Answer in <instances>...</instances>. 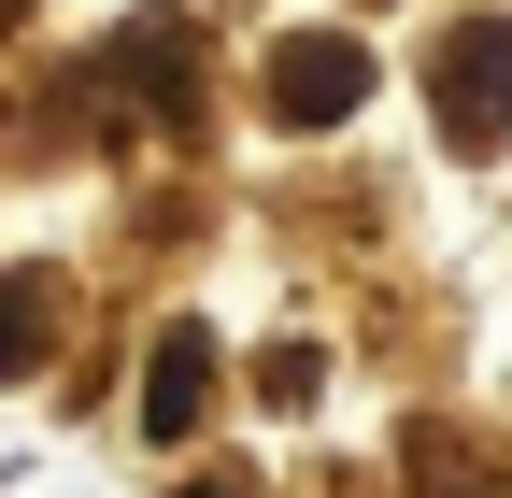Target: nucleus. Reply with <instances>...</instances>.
Here are the masks:
<instances>
[{
	"label": "nucleus",
	"mask_w": 512,
	"mask_h": 498,
	"mask_svg": "<svg viewBox=\"0 0 512 498\" xmlns=\"http://www.w3.org/2000/svg\"><path fill=\"white\" fill-rule=\"evenodd\" d=\"M356 100H370V43H342V29H299V43L271 57V114H285V129H342Z\"/></svg>",
	"instance_id": "1"
},
{
	"label": "nucleus",
	"mask_w": 512,
	"mask_h": 498,
	"mask_svg": "<svg viewBox=\"0 0 512 498\" xmlns=\"http://www.w3.org/2000/svg\"><path fill=\"white\" fill-rule=\"evenodd\" d=\"M498 86H512V15H470L456 43H441V100H456V143L470 157L498 143Z\"/></svg>",
	"instance_id": "2"
},
{
	"label": "nucleus",
	"mask_w": 512,
	"mask_h": 498,
	"mask_svg": "<svg viewBox=\"0 0 512 498\" xmlns=\"http://www.w3.org/2000/svg\"><path fill=\"white\" fill-rule=\"evenodd\" d=\"M200 413H214V342L185 328V342H157V370H143V427H157V442H185Z\"/></svg>",
	"instance_id": "3"
},
{
	"label": "nucleus",
	"mask_w": 512,
	"mask_h": 498,
	"mask_svg": "<svg viewBox=\"0 0 512 498\" xmlns=\"http://www.w3.org/2000/svg\"><path fill=\"white\" fill-rule=\"evenodd\" d=\"M43 271H15V285H0V385H15V370H29V342H43Z\"/></svg>",
	"instance_id": "4"
},
{
	"label": "nucleus",
	"mask_w": 512,
	"mask_h": 498,
	"mask_svg": "<svg viewBox=\"0 0 512 498\" xmlns=\"http://www.w3.org/2000/svg\"><path fill=\"white\" fill-rule=\"evenodd\" d=\"M0 15H15V0H0Z\"/></svg>",
	"instance_id": "5"
}]
</instances>
